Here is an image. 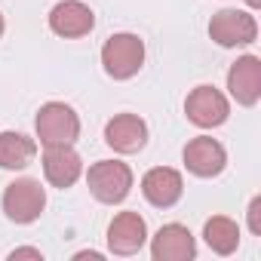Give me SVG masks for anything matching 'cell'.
Masks as SVG:
<instances>
[{
  "instance_id": "cell-1",
  "label": "cell",
  "mask_w": 261,
  "mask_h": 261,
  "mask_svg": "<svg viewBox=\"0 0 261 261\" xmlns=\"http://www.w3.org/2000/svg\"><path fill=\"white\" fill-rule=\"evenodd\" d=\"M145 65V40L139 34H111L101 46V68L114 80H133Z\"/></svg>"
},
{
  "instance_id": "cell-2",
  "label": "cell",
  "mask_w": 261,
  "mask_h": 261,
  "mask_svg": "<svg viewBox=\"0 0 261 261\" xmlns=\"http://www.w3.org/2000/svg\"><path fill=\"white\" fill-rule=\"evenodd\" d=\"M34 133L43 148L74 145L80 139V117L65 101H46V105H40V111L34 117Z\"/></svg>"
},
{
  "instance_id": "cell-3",
  "label": "cell",
  "mask_w": 261,
  "mask_h": 261,
  "mask_svg": "<svg viewBox=\"0 0 261 261\" xmlns=\"http://www.w3.org/2000/svg\"><path fill=\"white\" fill-rule=\"evenodd\" d=\"M86 185H89V194L105 203V206H117L129 197L133 191V169L120 160H98L89 166L86 172Z\"/></svg>"
},
{
  "instance_id": "cell-4",
  "label": "cell",
  "mask_w": 261,
  "mask_h": 261,
  "mask_svg": "<svg viewBox=\"0 0 261 261\" xmlns=\"http://www.w3.org/2000/svg\"><path fill=\"white\" fill-rule=\"evenodd\" d=\"M4 215L16 224H34L46 209V191L37 178H16L4 191Z\"/></svg>"
},
{
  "instance_id": "cell-5",
  "label": "cell",
  "mask_w": 261,
  "mask_h": 261,
  "mask_svg": "<svg viewBox=\"0 0 261 261\" xmlns=\"http://www.w3.org/2000/svg\"><path fill=\"white\" fill-rule=\"evenodd\" d=\"M185 117L200 126V129H215L221 123H227L230 117V101L221 89L203 83V86H194L185 98Z\"/></svg>"
},
{
  "instance_id": "cell-6",
  "label": "cell",
  "mask_w": 261,
  "mask_h": 261,
  "mask_svg": "<svg viewBox=\"0 0 261 261\" xmlns=\"http://www.w3.org/2000/svg\"><path fill=\"white\" fill-rule=\"evenodd\" d=\"M209 37L224 49L246 46L258 40V22L246 10H218L209 22Z\"/></svg>"
},
{
  "instance_id": "cell-7",
  "label": "cell",
  "mask_w": 261,
  "mask_h": 261,
  "mask_svg": "<svg viewBox=\"0 0 261 261\" xmlns=\"http://www.w3.org/2000/svg\"><path fill=\"white\" fill-rule=\"evenodd\" d=\"M181 160H185V169L197 178H215L224 172L227 166V151L218 139L212 136H197L185 145L181 151Z\"/></svg>"
},
{
  "instance_id": "cell-8",
  "label": "cell",
  "mask_w": 261,
  "mask_h": 261,
  "mask_svg": "<svg viewBox=\"0 0 261 261\" xmlns=\"http://www.w3.org/2000/svg\"><path fill=\"white\" fill-rule=\"evenodd\" d=\"M105 142L117 154H139L148 145V123L139 114H114L105 123Z\"/></svg>"
},
{
  "instance_id": "cell-9",
  "label": "cell",
  "mask_w": 261,
  "mask_h": 261,
  "mask_svg": "<svg viewBox=\"0 0 261 261\" xmlns=\"http://www.w3.org/2000/svg\"><path fill=\"white\" fill-rule=\"evenodd\" d=\"M92 28H95V13L83 0H59L49 10V31L65 37V40L86 37Z\"/></svg>"
},
{
  "instance_id": "cell-10",
  "label": "cell",
  "mask_w": 261,
  "mask_h": 261,
  "mask_svg": "<svg viewBox=\"0 0 261 261\" xmlns=\"http://www.w3.org/2000/svg\"><path fill=\"white\" fill-rule=\"evenodd\" d=\"M151 258L154 261H194L197 258V240L178 221L163 224L151 237Z\"/></svg>"
},
{
  "instance_id": "cell-11",
  "label": "cell",
  "mask_w": 261,
  "mask_h": 261,
  "mask_svg": "<svg viewBox=\"0 0 261 261\" xmlns=\"http://www.w3.org/2000/svg\"><path fill=\"white\" fill-rule=\"evenodd\" d=\"M148 243V224L139 212H117L108 224V249L114 255H139Z\"/></svg>"
},
{
  "instance_id": "cell-12",
  "label": "cell",
  "mask_w": 261,
  "mask_h": 261,
  "mask_svg": "<svg viewBox=\"0 0 261 261\" xmlns=\"http://www.w3.org/2000/svg\"><path fill=\"white\" fill-rule=\"evenodd\" d=\"M227 92L237 105L252 108L261 98V59L258 56H240L227 71Z\"/></svg>"
},
{
  "instance_id": "cell-13",
  "label": "cell",
  "mask_w": 261,
  "mask_h": 261,
  "mask_svg": "<svg viewBox=\"0 0 261 261\" xmlns=\"http://www.w3.org/2000/svg\"><path fill=\"white\" fill-rule=\"evenodd\" d=\"M43 175L53 188H74L83 175V160L74 151V145H53L43 148Z\"/></svg>"
},
{
  "instance_id": "cell-14",
  "label": "cell",
  "mask_w": 261,
  "mask_h": 261,
  "mask_svg": "<svg viewBox=\"0 0 261 261\" xmlns=\"http://www.w3.org/2000/svg\"><path fill=\"white\" fill-rule=\"evenodd\" d=\"M142 194H145V200H148L151 206H157V209H172V206L181 200V194H185V178H181V172L172 169V166H154V169H148L145 178H142Z\"/></svg>"
},
{
  "instance_id": "cell-15",
  "label": "cell",
  "mask_w": 261,
  "mask_h": 261,
  "mask_svg": "<svg viewBox=\"0 0 261 261\" xmlns=\"http://www.w3.org/2000/svg\"><path fill=\"white\" fill-rule=\"evenodd\" d=\"M37 157V142L28 139L25 133H0V169H10V172H19V169H28Z\"/></svg>"
},
{
  "instance_id": "cell-16",
  "label": "cell",
  "mask_w": 261,
  "mask_h": 261,
  "mask_svg": "<svg viewBox=\"0 0 261 261\" xmlns=\"http://www.w3.org/2000/svg\"><path fill=\"white\" fill-rule=\"evenodd\" d=\"M203 240L215 255H233L240 249V224L227 215H212L203 224Z\"/></svg>"
},
{
  "instance_id": "cell-17",
  "label": "cell",
  "mask_w": 261,
  "mask_h": 261,
  "mask_svg": "<svg viewBox=\"0 0 261 261\" xmlns=\"http://www.w3.org/2000/svg\"><path fill=\"white\" fill-rule=\"evenodd\" d=\"M246 215H249V230L258 237V233H261V221H258V215H261V197H252V203H249Z\"/></svg>"
},
{
  "instance_id": "cell-18",
  "label": "cell",
  "mask_w": 261,
  "mask_h": 261,
  "mask_svg": "<svg viewBox=\"0 0 261 261\" xmlns=\"http://www.w3.org/2000/svg\"><path fill=\"white\" fill-rule=\"evenodd\" d=\"M10 258H13V261H16V258H34V261H43V252H40V249H31V246H22V249H13Z\"/></svg>"
},
{
  "instance_id": "cell-19",
  "label": "cell",
  "mask_w": 261,
  "mask_h": 261,
  "mask_svg": "<svg viewBox=\"0 0 261 261\" xmlns=\"http://www.w3.org/2000/svg\"><path fill=\"white\" fill-rule=\"evenodd\" d=\"M74 258H95V261H98V258H101V252H77Z\"/></svg>"
},
{
  "instance_id": "cell-20",
  "label": "cell",
  "mask_w": 261,
  "mask_h": 261,
  "mask_svg": "<svg viewBox=\"0 0 261 261\" xmlns=\"http://www.w3.org/2000/svg\"><path fill=\"white\" fill-rule=\"evenodd\" d=\"M246 7H249V10H258V7H261V0H246Z\"/></svg>"
},
{
  "instance_id": "cell-21",
  "label": "cell",
  "mask_w": 261,
  "mask_h": 261,
  "mask_svg": "<svg viewBox=\"0 0 261 261\" xmlns=\"http://www.w3.org/2000/svg\"><path fill=\"white\" fill-rule=\"evenodd\" d=\"M4 31H7V22H4V16H0V37H4Z\"/></svg>"
}]
</instances>
